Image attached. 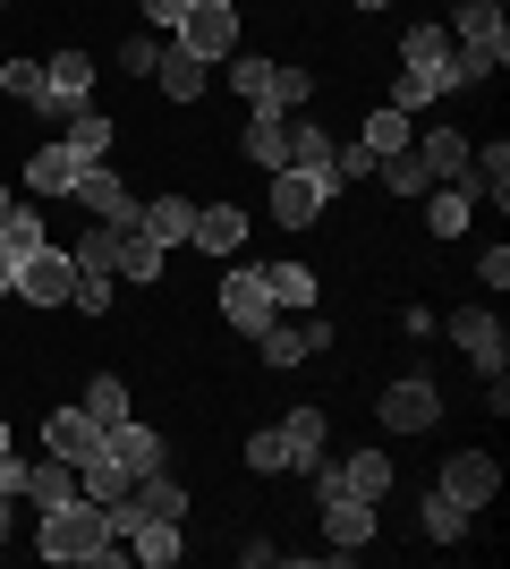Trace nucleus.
<instances>
[{"instance_id":"nucleus-26","label":"nucleus","mask_w":510,"mask_h":569,"mask_svg":"<svg viewBox=\"0 0 510 569\" xmlns=\"http://www.w3.org/2000/svg\"><path fill=\"white\" fill-rule=\"evenodd\" d=\"M417 536H426V545H460V536H468V510L434 485V493L417 501Z\"/></svg>"},{"instance_id":"nucleus-55","label":"nucleus","mask_w":510,"mask_h":569,"mask_svg":"<svg viewBox=\"0 0 510 569\" xmlns=\"http://www.w3.org/2000/svg\"><path fill=\"white\" fill-rule=\"evenodd\" d=\"M0 9H9V0H0Z\"/></svg>"},{"instance_id":"nucleus-49","label":"nucleus","mask_w":510,"mask_h":569,"mask_svg":"<svg viewBox=\"0 0 510 569\" xmlns=\"http://www.w3.org/2000/svg\"><path fill=\"white\" fill-rule=\"evenodd\" d=\"M146 18L153 26H179V18H188V0H146Z\"/></svg>"},{"instance_id":"nucleus-5","label":"nucleus","mask_w":510,"mask_h":569,"mask_svg":"<svg viewBox=\"0 0 510 569\" xmlns=\"http://www.w3.org/2000/svg\"><path fill=\"white\" fill-rule=\"evenodd\" d=\"M340 493H358V501H383V493H391V459H383V451L316 459V501H340Z\"/></svg>"},{"instance_id":"nucleus-11","label":"nucleus","mask_w":510,"mask_h":569,"mask_svg":"<svg viewBox=\"0 0 510 569\" xmlns=\"http://www.w3.org/2000/svg\"><path fill=\"white\" fill-rule=\"evenodd\" d=\"M442 332H451V340L468 349V366H477V375H502V357H510V332L493 323L486 307H460L451 323H442Z\"/></svg>"},{"instance_id":"nucleus-22","label":"nucleus","mask_w":510,"mask_h":569,"mask_svg":"<svg viewBox=\"0 0 510 569\" xmlns=\"http://www.w3.org/2000/svg\"><path fill=\"white\" fill-rule=\"evenodd\" d=\"M120 545H128V561H146V569H170L179 552H188V545H179V519H137Z\"/></svg>"},{"instance_id":"nucleus-32","label":"nucleus","mask_w":510,"mask_h":569,"mask_svg":"<svg viewBox=\"0 0 510 569\" xmlns=\"http://www.w3.org/2000/svg\"><path fill=\"white\" fill-rule=\"evenodd\" d=\"M281 451H290V468H316V459H323V408H290Z\"/></svg>"},{"instance_id":"nucleus-23","label":"nucleus","mask_w":510,"mask_h":569,"mask_svg":"<svg viewBox=\"0 0 510 569\" xmlns=\"http://www.w3.org/2000/svg\"><path fill=\"white\" fill-rule=\"evenodd\" d=\"M451 86H460V69H451V60H442V69H400V86H391L383 102H391V111H409V119H417V111H426L434 94H451Z\"/></svg>"},{"instance_id":"nucleus-15","label":"nucleus","mask_w":510,"mask_h":569,"mask_svg":"<svg viewBox=\"0 0 510 569\" xmlns=\"http://www.w3.org/2000/svg\"><path fill=\"white\" fill-rule=\"evenodd\" d=\"M43 451L77 468V459H94V451H102V426L86 417V408H51V417H43Z\"/></svg>"},{"instance_id":"nucleus-8","label":"nucleus","mask_w":510,"mask_h":569,"mask_svg":"<svg viewBox=\"0 0 510 569\" xmlns=\"http://www.w3.org/2000/svg\"><path fill=\"white\" fill-rule=\"evenodd\" d=\"M221 323H230V332H247V340L281 323V307H272L264 272H221Z\"/></svg>"},{"instance_id":"nucleus-28","label":"nucleus","mask_w":510,"mask_h":569,"mask_svg":"<svg viewBox=\"0 0 510 569\" xmlns=\"http://www.w3.org/2000/svg\"><path fill=\"white\" fill-rule=\"evenodd\" d=\"M153 86H162L170 102H196V94H204V60H196V51H179V43H170L162 60H153Z\"/></svg>"},{"instance_id":"nucleus-47","label":"nucleus","mask_w":510,"mask_h":569,"mask_svg":"<svg viewBox=\"0 0 510 569\" xmlns=\"http://www.w3.org/2000/svg\"><path fill=\"white\" fill-rule=\"evenodd\" d=\"M477 281H486V289H510V247H486V256H477Z\"/></svg>"},{"instance_id":"nucleus-12","label":"nucleus","mask_w":510,"mask_h":569,"mask_svg":"<svg viewBox=\"0 0 510 569\" xmlns=\"http://www.w3.org/2000/svg\"><path fill=\"white\" fill-rule=\"evenodd\" d=\"M323 536H332V561H358L374 545V501H358V493L323 501Z\"/></svg>"},{"instance_id":"nucleus-13","label":"nucleus","mask_w":510,"mask_h":569,"mask_svg":"<svg viewBox=\"0 0 510 569\" xmlns=\"http://www.w3.org/2000/svg\"><path fill=\"white\" fill-rule=\"evenodd\" d=\"M442 493L460 501V510H486V501L502 493V468H493L486 451H451V468H442Z\"/></svg>"},{"instance_id":"nucleus-51","label":"nucleus","mask_w":510,"mask_h":569,"mask_svg":"<svg viewBox=\"0 0 510 569\" xmlns=\"http://www.w3.org/2000/svg\"><path fill=\"white\" fill-rule=\"evenodd\" d=\"M0 459H18V433H9V417H0Z\"/></svg>"},{"instance_id":"nucleus-3","label":"nucleus","mask_w":510,"mask_h":569,"mask_svg":"<svg viewBox=\"0 0 510 569\" xmlns=\"http://www.w3.org/2000/svg\"><path fill=\"white\" fill-rule=\"evenodd\" d=\"M170 34H179V51H196L204 69H221V60L239 51V9H230V0H188V18L170 26Z\"/></svg>"},{"instance_id":"nucleus-35","label":"nucleus","mask_w":510,"mask_h":569,"mask_svg":"<svg viewBox=\"0 0 510 569\" xmlns=\"http://www.w3.org/2000/svg\"><path fill=\"white\" fill-rule=\"evenodd\" d=\"M400 60H409V69H442V60H451V26H409V34H400Z\"/></svg>"},{"instance_id":"nucleus-42","label":"nucleus","mask_w":510,"mask_h":569,"mask_svg":"<svg viewBox=\"0 0 510 569\" xmlns=\"http://www.w3.org/2000/svg\"><path fill=\"white\" fill-rule=\"evenodd\" d=\"M0 247H9V256H34V247H51V238H43V213H26V204H9V221H0Z\"/></svg>"},{"instance_id":"nucleus-38","label":"nucleus","mask_w":510,"mask_h":569,"mask_svg":"<svg viewBox=\"0 0 510 569\" xmlns=\"http://www.w3.org/2000/svg\"><path fill=\"white\" fill-rule=\"evenodd\" d=\"M374 170H383V188H391V196H426V188H434V179H426V162H417V137L400 144V153H383Z\"/></svg>"},{"instance_id":"nucleus-6","label":"nucleus","mask_w":510,"mask_h":569,"mask_svg":"<svg viewBox=\"0 0 510 569\" xmlns=\"http://www.w3.org/2000/svg\"><path fill=\"white\" fill-rule=\"evenodd\" d=\"M69 204L86 221H111V230H137V213H146V204H137V196H128V179L120 170H77V188H69Z\"/></svg>"},{"instance_id":"nucleus-24","label":"nucleus","mask_w":510,"mask_h":569,"mask_svg":"<svg viewBox=\"0 0 510 569\" xmlns=\"http://www.w3.org/2000/svg\"><path fill=\"white\" fill-rule=\"evenodd\" d=\"M332 153H340L332 128H316V119H290V170H316V179H332ZM332 188H340V179H332Z\"/></svg>"},{"instance_id":"nucleus-41","label":"nucleus","mask_w":510,"mask_h":569,"mask_svg":"<svg viewBox=\"0 0 510 569\" xmlns=\"http://www.w3.org/2000/svg\"><path fill=\"white\" fill-rule=\"evenodd\" d=\"M69 256H77V272H111V256H120V230H111V221H86V238H77Z\"/></svg>"},{"instance_id":"nucleus-33","label":"nucleus","mask_w":510,"mask_h":569,"mask_svg":"<svg viewBox=\"0 0 510 569\" xmlns=\"http://www.w3.org/2000/svg\"><path fill=\"white\" fill-rule=\"evenodd\" d=\"M264 272V289H272V307L290 315V307H316V272L307 263H256Z\"/></svg>"},{"instance_id":"nucleus-43","label":"nucleus","mask_w":510,"mask_h":569,"mask_svg":"<svg viewBox=\"0 0 510 569\" xmlns=\"http://www.w3.org/2000/svg\"><path fill=\"white\" fill-rule=\"evenodd\" d=\"M0 94L9 102H43V60H0Z\"/></svg>"},{"instance_id":"nucleus-29","label":"nucleus","mask_w":510,"mask_h":569,"mask_svg":"<svg viewBox=\"0 0 510 569\" xmlns=\"http://www.w3.org/2000/svg\"><path fill=\"white\" fill-rule=\"evenodd\" d=\"M468 196H493V204L510 196V144H502V137L468 153Z\"/></svg>"},{"instance_id":"nucleus-39","label":"nucleus","mask_w":510,"mask_h":569,"mask_svg":"<svg viewBox=\"0 0 510 569\" xmlns=\"http://www.w3.org/2000/svg\"><path fill=\"white\" fill-rule=\"evenodd\" d=\"M417 137V128H409V111H391V102H383V111H374V119H366V153H374V162H383V153H400V144H409Z\"/></svg>"},{"instance_id":"nucleus-10","label":"nucleus","mask_w":510,"mask_h":569,"mask_svg":"<svg viewBox=\"0 0 510 569\" xmlns=\"http://www.w3.org/2000/svg\"><path fill=\"white\" fill-rule=\"evenodd\" d=\"M69 289H77V256H60V247H34V256L18 263L26 307H69Z\"/></svg>"},{"instance_id":"nucleus-27","label":"nucleus","mask_w":510,"mask_h":569,"mask_svg":"<svg viewBox=\"0 0 510 569\" xmlns=\"http://www.w3.org/2000/svg\"><path fill=\"white\" fill-rule=\"evenodd\" d=\"M128 485H137V476H128V468H120V459H111V451L77 459V493H86V501H102V510H111V501H120Z\"/></svg>"},{"instance_id":"nucleus-18","label":"nucleus","mask_w":510,"mask_h":569,"mask_svg":"<svg viewBox=\"0 0 510 569\" xmlns=\"http://www.w3.org/2000/svg\"><path fill=\"white\" fill-rule=\"evenodd\" d=\"M468 153H477V144H468V128H426V137H417V162H426V179H468Z\"/></svg>"},{"instance_id":"nucleus-44","label":"nucleus","mask_w":510,"mask_h":569,"mask_svg":"<svg viewBox=\"0 0 510 569\" xmlns=\"http://www.w3.org/2000/svg\"><path fill=\"white\" fill-rule=\"evenodd\" d=\"M247 468H256V476H281V468H290V451H281V426L247 433Z\"/></svg>"},{"instance_id":"nucleus-1","label":"nucleus","mask_w":510,"mask_h":569,"mask_svg":"<svg viewBox=\"0 0 510 569\" xmlns=\"http://www.w3.org/2000/svg\"><path fill=\"white\" fill-rule=\"evenodd\" d=\"M34 552H43V561H86V569H111V561H128V545L120 536H111V510H102V501H60V510H43V527H34Z\"/></svg>"},{"instance_id":"nucleus-34","label":"nucleus","mask_w":510,"mask_h":569,"mask_svg":"<svg viewBox=\"0 0 510 569\" xmlns=\"http://www.w3.org/2000/svg\"><path fill=\"white\" fill-rule=\"evenodd\" d=\"M221 77L247 94V111H264V102H272V60H256V51H230V60H221Z\"/></svg>"},{"instance_id":"nucleus-16","label":"nucleus","mask_w":510,"mask_h":569,"mask_svg":"<svg viewBox=\"0 0 510 569\" xmlns=\"http://www.w3.org/2000/svg\"><path fill=\"white\" fill-rule=\"evenodd\" d=\"M188 238H196L213 263H230V256L247 247V213H239V204H196V230H188Z\"/></svg>"},{"instance_id":"nucleus-37","label":"nucleus","mask_w":510,"mask_h":569,"mask_svg":"<svg viewBox=\"0 0 510 569\" xmlns=\"http://www.w3.org/2000/svg\"><path fill=\"white\" fill-rule=\"evenodd\" d=\"M86 417H94L102 433L120 426V417H137V408H128V382L120 375H94V382H86Z\"/></svg>"},{"instance_id":"nucleus-46","label":"nucleus","mask_w":510,"mask_h":569,"mask_svg":"<svg viewBox=\"0 0 510 569\" xmlns=\"http://www.w3.org/2000/svg\"><path fill=\"white\" fill-rule=\"evenodd\" d=\"M332 179H340V188L374 179V153H366V144H340V153H332Z\"/></svg>"},{"instance_id":"nucleus-21","label":"nucleus","mask_w":510,"mask_h":569,"mask_svg":"<svg viewBox=\"0 0 510 569\" xmlns=\"http://www.w3.org/2000/svg\"><path fill=\"white\" fill-rule=\"evenodd\" d=\"M137 230H146L153 247L170 256V247H188V230H196V204H188V196H153L146 213H137Z\"/></svg>"},{"instance_id":"nucleus-2","label":"nucleus","mask_w":510,"mask_h":569,"mask_svg":"<svg viewBox=\"0 0 510 569\" xmlns=\"http://www.w3.org/2000/svg\"><path fill=\"white\" fill-rule=\"evenodd\" d=\"M451 34H460V51H451L460 86H486L493 69H510V26H502V0H460Z\"/></svg>"},{"instance_id":"nucleus-9","label":"nucleus","mask_w":510,"mask_h":569,"mask_svg":"<svg viewBox=\"0 0 510 569\" xmlns=\"http://www.w3.org/2000/svg\"><path fill=\"white\" fill-rule=\"evenodd\" d=\"M332 179H316V170H272V221L281 230H307V221H323V204H332Z\"/></svg>"},{"instance_id":"nucleus-40","label":"nucleus","mask_w":510,"mask_h":569,"mask_svg":"<svg viewBox=\"0 0 510 569\" xmlns=\"http://www.w3.org/2000/svg\"><path fill=\"white\" fill-rule=\"evenodd\" d=\"M307 94H316V77H307V69H290V60H272V102H264V111H281V119H290V111H307Z\"/></svg>"},{"instance_id":"nucleus-45","label":"nucleus","mask_w":510,"mask_h":569,"mask_svg":"<svg viewBox=\"0 0 510 569\" xmlns=\"http://www.w3.org/2000/svg\"><path fill=\"white\" fill-rule=\"evenodd\" d=\"M69 307H86V315H111V272H77Z\"/></svg>"},{"instance_id":"nucleus-48","label":"nucleus","mask_w":510,"mask_h":569,"mask_svg":"<svg viewBox=\"0 0 510 569\" xmlns=\"http://www.w3.org/2000/svg\"><path fill=\"white\" fill-rule=\"evenodd\" d=\"M153 60H162V51H153V43H146V34H137V43H128V51H120V69H137V77H153Z\"/></svg>"},{"instance_id":"nucleus-25","label":"nucleus","mask_w":510,"mask_h":569,"mask_svg":"<svg viewBox=\"0 0 510 569\" xmlns=\"http://www.w3.org/2000/svg\"><path fill=\"white\" fill-rule=\"evenodd\" d=\"M247 162L290 170V119H281V111H247Z\"/></svg>"},{"instance_id":"nucleus-53","label":"nucleus","mask_w":510,"mask_h":569,"mask_svg":"<svg viewBox=\"0 0 510 569\" xmlns=\"http://www.w3.org/2000/svg\"><path fill=\"white\" fill-rule=\"evenodd\" d=\"M9 204H18V196H9V188H0V221H9Z\"/></svg>"},{"instance_id":"nucleus-7","label":"nucleus","mask_w":510,"mask_h":569,"mask_svg":"<svg viewBox=\"0 0 510 569\" xmlns=\"http://www.w3.org/2000/svg\"><path fill=\"white\" fill-rule=\"evenodd\" d=\"M374 417H383L391 433H426V426L442 417V391H434V375H400V382H383Z\"/></svg>"},{"instance_id":"nucleus-31","label":"nucleus","mask_w":510,"mask_h":569,"mask_svg":"<svg viewBox=\"0 0 510 569\" xmlns=\"http://www.w3.org/2000/svg\"><path fill=\"white\" fill-rule=\"evenodd\" d=\"M111 272H120V281H162V247H153L146 230H120V256H111Z\"/></svg>"},{"instance_id":"nucleus-54","label":"nucleus","mask_w":510,"mask_h":569,"mask_svg":"<svg viewBox=\"0 0 510 569\" xmlns=\"http://www.w3.org/2000/svg\"><path fill=\"white\" fill-rule=\"evenodd\" d=\"M358 9H391V0H358Z\"/></svg>"},{"instance_id":"nucleus-30","label":"nucleus","mask_w":510,"mask_h":569,"mask_svg":"<svg viewBox=\"0 0 510 569\" xmlns=\"http://www.w3.org/2000/svg\"><path fill=\"white\" fill-rule=\"evenodd\" d=\"M468 213H477L468 179H442V188H434V204H426V230H434V238H460V230H468Z\"/></svg>"},{"instance_id":"nucleus-14","label":"nucleus","mask_w":510,"mask_h":569,"mask_svg":"<svg viewBox=\"0 0 510 569\" xmlns=\"http://www.w3.org/2000/svg\"><path fill=\"white\" fill-rule=\"evenodd\" d=\"M102 451L120 459L128 476H153V468H170V442H162L153 426H137V417H120V426L102 433Z\"/></svg>"},{"instance_id":"nucleus-50","label":"nucleus","mask_w":510,"mask_h":569,"mask_svg":"<svg viewBox=\"0 0 510 569\" xmlns=\"http://www.w3.org/2000/svg\"><path fill=\"white\" fill-rule=\"evenodd\" d=\"M9 289H18V256H9V247H0V298H9Z\"/></svg>"},{"instance_id":"nucleus-52","label":"nucleus","mask_w":510,"mask_h":569,"mask_svg":"<svg viewBox=\"0 0 510 569\" xmlns=\"http://www.w3.org/2000/svg\"><path fill=\"white\" fill-rule=\"evenodd\" d=\"M9 527H18V510H9V493H0V545H9Z\"/></svg>"},{"instance_id":"nucleus-20","label":"nucleus","mask_w":510,"mask_h":569,"mask_svg":"<svg viewBox=\"0 0 510 569\" xmlns=\"http://www.w3.org/2000/svg\"><path fill=\"white\" fill-rule=\"evenodd\" d=\"M18 493L26 501H34V510H60V501H77V468H69V459H34V468H18Z\"/></svg>"},{"instance_id":"nucleus-17","label":"nucleus","mask_w":510,"mask_h":569,"mask_svg":"<svg viewBox=\"0 0 510 569\" xmlns=\"http://www.w3.org/2000/svg\"><path fill=\"white\" fill-rule=\"evenodd\" d=\"M256 340H264V366H298V357L332 349V323H323V315H307V323L290 332V315H281V323H272V332H256Z\"/></svg>"},{"instance_id":"nucleus-4","label":"nucleus","mask_w":510,"mask_h":569,"mask_svg":"<svg viewBox=\"0 0 510 569\" xmlns=\"http://www.w3.org/2000/svg\"><path fill=\"white\" fill-rule=\"evenodd\" d=\"M94 60H86V51H51L43 60V102H34V111L51 119V128H69L77 111H94Z\"/></svg>"},{"instance_id":"nucleus-19","label":"nucleus","mask_w":510,"mask_h":569,"mask_svg":"<svg viewBox=\"0 0 510 569\" xmlns=\"http://www.w3.org/2000/svg\"><path fill=\"white\" fill-rule=\"evenodd\" d=\"M77 170H86V162H77V144H69V137H51L43 153H26V188H34V196H69V188H77Z\"/></svg>"},{"instance_id":"nucleus-36","label":"nucleus","mask_w":510,"mask_h":569,"mask_svg":"<svg viewBox=\"0 0 510 569\" xmlns=\"http://www.w3.org/2000/svg\"><path fill=\"white\" fill-rule=\"evenodd\" d=\"M60 137H69V144H77V162L94 170V162H102V153H111V137H120V128H111V119H102V111H77V119H69V128H60Z\"/></svg>"}]
</instances>
